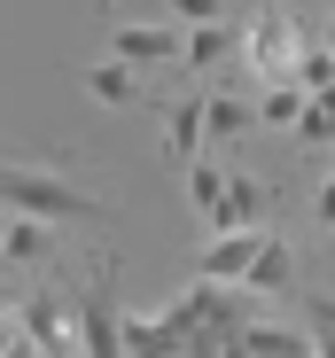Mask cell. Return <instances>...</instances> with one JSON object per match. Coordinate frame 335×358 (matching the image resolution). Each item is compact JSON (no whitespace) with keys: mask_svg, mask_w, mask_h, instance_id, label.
Instances as JSON below:
<instances>
[{"mask_svg":"<svg viewBox=\"0 0 335 358\" xmlns=\"http://www.w3.org/2000/svg\"><path fill=\"white\" fill-rule=\"evenodd\" d=\"M16 327H24V343H31L39 358H86V350H78V320H71V296H63V288L24 296V304H16Z\"/></svg>","mask_w":335,"mask_h":358,"instance_id":"3","label":"cell"},{"mask_svg":"<svg viewBox=\"0 0 335 358\" xmlns=\"http://www.w3.org/2000/svg\"><path fill=\"white\" fill-rule=\"evenodd\" d=\"M297 117H304V94L281 78V86H265V109H257V125H273V133H297Z\"/></svg>","mask_w":335,"mask_h":358,"instance_id":"19","label":"cell"},{"mask_svg":"<svg viewBox=\"0 0 335 358\" xmlns=\"http://www.w3.org/2000/svg\"><path fill=\"white\" fill-rule=\"evenodd\" d=\"M320 47H327V55H335V16H327V24H320Z\"/></svg>","mask_w":335,"mask_h":358,"instance_id":"22","label":"cell"},{"mask_svg":"<svg viewBox=\"0 0 335 358\" xmlns=\"http://www.w3.org/2000/svg\"><path fill=\"white\" fill-rule=\"evenodd\" d=\"M304 39H312V31H297V16L281 8V0H265V8H257V24L242 31V55H250V71H257L265 86H281Z\"/></svg>","mask_w":335,"mask_h":358,"instance_id":"2","label":"cell"},{"mask_svg":"<svg viewBox=\"0 0 335 358\" xmlns=\"http://www.w3.org/2000/svg\"><path fill=\"white\" fill-rule=\"evenodd\" d=\"M242 296H297V250L281 242V234H265L250 273H242Z\"/></svg>","mask_w":335,"mask_h":358,"instance_id":"7","label":"cell"},{"mask_svg":"<svg viewBox=\"0 0 335 358\" xmlns=\"http://www.w3.org/2000/svg\"><path fill=\"white\" fill-rule=\"evenodd\" d=\"M164 148H172L180 171L203 156V101H164Z\"/></svg>","mask_w":335,"mask_h":358,"instance_id":"11","label":"cell"},{"mask_svg":"<svg viewBox=\"0 0 335 358\" xmlns=\"http://www.w3.org/2000/svg\"><path fill=\"white\" fill-rule=\"evenodd\" d=\"M164 55H180L172 24H117V39H109V63H125V71H148V63H164Z\"/></svg>","mask_w":335,"mask_h":358,"instance_id":"8","label":"cell"},{"mask_svg":"<svg viewBox=\"0 0 335 358\" xmlns=\"http://www.w3.org/2000/svg\"><path fill=\"white\" fill-rule=\"evenodd\" d=\"M297 312H304V335H312V350H335V296H320V288H297Z\"/></svg>","mask_w":335,"mask_h":358,"instance_id":"17","label":"cell"},{"mask_svg":"<svg viewBox=\"0 0 335 358\" xmlns=\"http://www.w3.org/2000/svg\"><path fill=\"white\" fill-rule=\"evenodd\" d=\"M101 8H117V0H101Z\"/></svg>","mask_w":335,"mask_h":358,"instance_id":"25","label":"cell"},{"mask_svg":"<svg viewBox=\"0 0 335 358\" xmlns=\"http://www.w3.org/2000/svg\"><path fill=\"white\" fill-rule=\"evenodd\" d=\"M0 250H8V210H0Z\"/></svg>","mask_w":335,"mask_h":358,"instance_id":"23","label":"cell"},{"mask_svg":"<svg viewBox=\"0 0 335 358\" xmlns=\"http://www.w3.org/2000/svg\"><path fill=\"white\" fill-rule=\"evenodd\" d=\"M250 125H257L250 101H234V94H211V101H203V133H211V141H242Z\"/></svg>","mask_w":335,"mask_h":358,"instance_id":"13","label":"cell"},{"mask_svg":"<svg viewBox=\"0 0 335 358\" xmlns=\"http://www.w3.org/2000/svg\"><path fill=\"white\" fill-rule=\"evenodd\" d=\"M312 210H320V226L335 234V179H327V187H320V203H312Z\"/></svg>","mask_w":335,"mask_h":358,"instance_id":"21","label":"cell"},{"mask_svg":"<svg viewBox=\"0 0 335 358\" xmlns=\"http://www.w3.org/2000/svg\"><path fill=\"white\" fill-rule=\"evenodd\" d=\"M289 86H297V94H327V86H335V55L320 47V31L297 47V63H289Z\"/></svg>","mask_w":335,"mask_h":358,"instance_id":"12","label":"cell"},{"mask_svg":"<svg viewBox=\"0 0 335 358\" xmlns=\"http://www.w3.org/2000/svg\"><path fill=\"white\" fill-rule=\"evenodd\" d=\"M187 203H195V218L211 226V234H227V171H218V164H187Z\"/></svg>","mask_w":335,"mask_h":358,"instance_id":"10","label":"cell"},{"mask_svg":"<svg viewBox=\"0 0 335 358\" xmlns=\"http://www.w3.org/2000/svg\"><path fill=\"white\" fill-rule=\"evenodd\" d=\"M234 47H242V39H234L227 24H203V31H187V39H180V55H187V71H211V63H227Z\"/></svg>","mask_w":335,"mask_h":358,"instance_id":"15","label":"cell"},{"mask_svg":"<svg viewBox=\"0 0 335 358\" xmlns=\"http://www.w3.org/2000/svg\"><path fill=\"white\" fill-rule=\"evenodd\" d=\"M86 94H94V101H109V109H133L141 78H133L125 63H86Z\"/></svg>","mask_w":335,"mask_h":358,"instance_id":"14","label":"cell"},{"mask_svg":"<svg viewBox=\"0 0 335 358\" xmlns=\"http://www.w3.org/2000/svg\"><path fill=\"white\" fill-rule=\"evenodd\" d=\"M312 358H335V350H312Z\"/></svg>","mask_w":335,"mask_h":358,"instance_id":"24","label":"cell"},{"mask_svg":"<svg viewBox=\"0 0 335 358\" xmlns=\"http://www.w3.org/2000/svg\"><path fill=\"white\" fill-rule=\"evenodd\" d=\"M47 234L55 226H39V218H8V250H0V265H39L47 257Z\"/></svg>","mask_w":335,"mask_h":358,"instance_id":"16","label":"cell"},{"mask_svg":"<svg viewBox=\"0 0 335 358\" xmlns=\"http://www.w3.org/2000/svg\"><path fill=\"white\" fill-rule=\"evenodd\" d=\"M71 320H78V350H86V358H125V350H117V320H125V312L109 304V273H101L86 296H71Z\"/></svg>","mask_w":335,"mask_h":358,"instance_id":"5","label":"cell"},{"mask_svg":"<svg viewBox=\"0 0 335 358\" xmlns=\"http://www.w3.org/2000/svg\"><path fill=\"white\" fill-rule=\"evenodd\" d=\"M242 350L250 358H312V335L289 327V320H250L242 327Z\"/></svg>","mask_w":335,"mask_h":358,"instance_id":"9","label":"cell"},{"mask_svg":"<svg viewBox=\"0 0 335 358\" xmlns=\"http://www.w3.org/2000/svg\"><path fill=\"white\" fill-rule=\"evenodd\" d=\"M297 141H312V148H327V141H335V86H327V94H304Z\"/></svg>","mask_w":335,"mask_h":358,"instance_id":"18","label":"cell"},{"mask_svg":"<svg viewBox=\"0 0 335 358\" xmlns=\"http://www.w3.org/2000/svg\"><path fill=\"white\" fill-rule=\"evenodd\" d=\"M265 234H273V226H257V234H211V250H203L195 280H211V288H242V273H250V257H257Z\"/></svg>","mask_w":335,"mask_h":358,"instance_id":"6","label":"cell"},{"mask_svg":"<svg viewBox=\"0 0 335 358\" xmlns=\"http://www.w3.org/2000/svg\"><path fill=\"white\" fill-rule=\"evenodd\" d=\"M172 8H180V24H187V31H203V24H218V0H172Z\"/></svg>","mask_w":335,"mask_h":358,"instance_id":"20","label":"cell"},{"mask_svg":"<svg viewBox=\"0 0 335 358\" xmlns=\"http://www.w3.org/2000/svg\"><path fill=\"white\" fill-rule=\"evenodd\" d=\"M117 350L125 358H211L218 343H195L172 312H148V320L133 312V320H117Z\"/></svg>","mask_w":335,"mask_h":358,"instance_id":"4","label":"cell"},{"mask_svg":"<svg viewBox=\"0 0 335 358\" xmlns=\"http://www.w3.org/2000/svg\"><path fill=\"white\" fill-rule=\"evenodd\" d=\"M0 210L8 218H39V226H71V218H109L78 179H63V171H39V164H0Z\"/></svg>","mask_w":335,"mask_h":358,"instance_id":"1","label":"cell"}]
</instances>
